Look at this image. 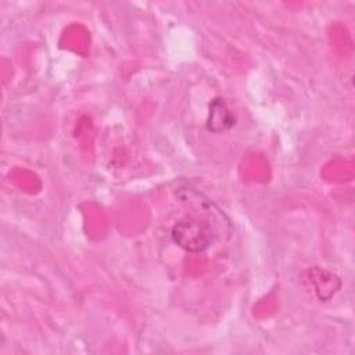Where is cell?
<instances>
[{
    "label": "cell",
    "instance_id": "3957f363",
    "mask_svg": "<svg viewBox=\"0 0 355 355\" xmlns=\"http://www.w3.org/2000/svg\"><path fill=\"white\" fill-rule=\"evenodd\" d=\"M311 276L315 286V291L318 293V297L323 301L329 300L340 287V280L334 275L319 268H316V272L313 269L311 272Z\"/></svg>",
    "mask_w": 355,
    "mask_h": 355
},
{
    "label": "cell",
    "instance_id": "7a4b0ae2",
    "mask_svg": "<svg viewBox=\"0 0 355 355\" xmlns=\"http://www.w3.org/2000/svg\"><path fill=\"white\" fill-rule=\"evenodd\" d=\"M234 125V116L229 111L226 103L222 98H214L209 104V112L207 119V129L219 133L229 130Z\"/></svg>",
    "mask_w": 355,
    "mask_h": 355
},
{
    "label": "cell",
    "instance_id": "6da1fadb",
    "mask_svg": "<svg viewBox=\"0 0 355 355\" xmlns=\"http://www.w3.org/2000/svg\"><path fill=\"white\" fill-rule=\"evenodd\" d=\"M171 236L173 243L182 250L191 254H198L211 245L214 233L208 222L187 216L173 225Z\"/></svg>",
    "mask_w": 355,
    "mask_h": 355
}]
</instances>
